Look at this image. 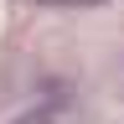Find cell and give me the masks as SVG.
<instances>
[{"label": "cell", "mask_w": 124, "mask_h": 124, "mask_svg": "<svg viewBox=\"0 0 124 124\" xmlns=\"http://www.w3.org/2000/svg\"><path fill=\"white\" fill-rule=\"evenodd\" d=\"M16 124H72V114H62V108H31V114H21Z\"/></svg>", "instance_id": "6da1fadb"}, {"label": "cell", "mask_w": 124, "mask_h": 124, "mask_svg": "<svg viewBox=\"0 0 124 124\" xmlns=\"http://www.w3.org/2000/svg\"><path fill=\"white\" fill-rule=\"evenodd\" d=\"M36 5H103V0H36Z\"/></svg>", "instance_id": "7a4b0ae2"}]
</instances>
